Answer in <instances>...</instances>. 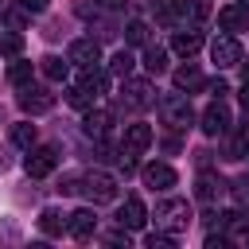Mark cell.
I'll list each match as a JSON object with an SVG mask.
<instances>
[{
    "instance_id": "cell-1",
    "label": "cell",
    "mask_w": 249,
    "mask_h": 249,
    "mask_svg": "<svg viewBox=\"0 0 249 249\" xmlns=\"http://www.w3.org/2000/svg\"><path fill=\"white\" fill-rule=\"evenodd\" d=\"M156 226H160L163 233L179 237V233L191 226V206H187L183 198H163V202L156 206Z\"/></svg>"
},
{
    "instance_id": "cell-2",
    "label": "cell",
    "mask_w": 249,
    "mask_h": 249,
    "mask_svg": "<svg viewBox=\"0 0 249 249\" xmlns=\"http://www.w3.org/2000/svg\"><path fill=\"white\" fill-rule=\"evenodd\" d=\"M160 117H163V124H167V128H175V132H183V128H191V124H195V109H191V101H187V93H183V89L160 101Z\"/></svg>"
},
{
    "instance_id": "cell-3",
    "label": "cell",
    "mask_w": 249,
    "mask_h": 249,
    "mask_svg": "<svg viewBox=\"0 0 249 249\" xmlns=\"http://www.w3.org/2000/svg\"><path fill=\"white\" fill-rule=\"evenodd\" d=\"M78 191H82L89 202H113V198H117V179L105 175V171H89L86 179H78Z\"/></svg>"
},
{
    "instance_id": "cell-4",
    "label": "cell",
    "mask_w": 249,
    "mask_h": 249,
    "mask_svg": "<svg viewBox=\"0 0 249 249\" xmlns=\"http://www.w3.org/2000/svg\"><path fill=\"white\" fill-rule=\"evenodd\" d=\"M163 19H183L187 27H198L206 16H210V4L206 0H175L171 8H160Z\"/></svg>"
},
{
    "instance_id": "cell-5",
    "label": "cell",
    "mask_w": 249,
    "mask_h": 249,
    "mask_svg": "<svg viewBox=\"0 0 249 249\" xmlns=\"http://www.w3.org/2000/svg\"><path fill=\"white\" fill-rule=\"evenodd\" d=\"M54 163H58V152H54L51 144H39V148L31 144V152H27V163H23V167H27V175H31V179H43V175H51V171H54Z\"/></svg>"
},
{
    "instance_id": "cell-6",
    "label": "cell",
    "mask_w": 249,
    "mask_h": 249,
    "mask_svg": "<svg viewBox=\"0 0 249 249\" xmlns=\"http://www.w3.org/2000/svg\"><path fill=\"white\" fill-rule=\"evenodd\" d=\"M198 121H202V132H206V136H222V132L230 128V109L222 105V97H214V101L202 109Z\"/></svg>"
},
{
    "instance_id": "cell-7",
    "label": "cell",
    "mask_w": 249,
    "mask_h": 249,
    "mask_svg": "<svg viewBox=\"0 0 249 249\" xmlns=\"http://www.w3.org/2000/svg\"><path fill=\"white\" fill-rule=\"evenodd\" d=\"M66 58H70L74 66H82V70H86V66H97V62H101V43H97V39H74L70 51H66Z\"/></svg>"
},
{
    "instance_id": "cell-8",
    "label": "cell",
    "mask_w": 249,
    "mask_h": 249,
    "mask_svg": "<svg viewBox=\"0 0 249 249\" xmlns=\"http://www.w3.org/2000/svg\"><path fill=\"white\" fill-rule=\"evenodd\" d=\"M210 58L226 70V66H237L241 62V43L233 39V35H218L214 43H210Z\"/></svg>"
},
{
    "instance_id": "cell-9",
    "label": "cell",
    "mask_w": 249,
    "mask_h": 249,
    "mask_svg": "<svg viewBox=\"0 0 249 249\" xmlns=\"http://www.w3.org/2000/svg\"><path fill=\"white\" fill-rule=\"evenodd\" d=\"M152 101H156V93H152V82H144V78H136V82H124L121 105H128V109H148Z\"/></svg>"
},
{
    "instance_id": "cell-10",
    "label": "cell",
    "mask_w": 249,
    "mask_h": 249,
    "mask_svg": "<svg viewBox=\"0 0 249 249\" xmlns=\"http://www.w3.org/2000/svg\"><path fill=\"white\" fill-rule=\"evenodd\" d=\"M51 105H54V93H51V89H43V86H23V93H19V109H23V113L35 117V113H47Z\"/></svg>"
},
{
    "instance_id": "cell-11",
    "label": "cell",
    "mask_w": 249,
    "mask_h": 249,
    "mask_svg": "<svg viewBox=\"0 0 249 249\" xmlns=\"http://www.w3.org/2000/svg\"><path fill=\"white\" fill-rule=\"evenodd\" d=\"M66 230H70L78 241H89V237H93V230H97V218H93V210H74V214L66 218Z\"/></svg>"
},
{
    "instance_id": "cell-12",
    "label": "cell",
    "mask_w": 249,
    "mask_h": 249,
    "mask_svg": "<svg viewBox=\"0 0 249 249\" xmlns=\"http://www.w3.org/2000/svg\"><path fill=\"white\" fill-rule=\"evenodd\" d=\"M82 128H86V136H97V140H101V136L113 128V113H109V109H93V105H89V113H86Z\"/></svg>"
},
{
    "instance_id": "cell-13",
    "label": "cell",
    "mask_w": 249,
    "mask_h": 249,
    "mask_svg": "<svg viewBox=\"0 0 249 249\" xmlns=\"http://www.w3.org/2000/svg\"><path fill=\"white\" fill-rule=\"evenodd\" d=\"M144 183H148L152 191H167V187H175V167H167V163H148V167H144Z\"/></svg>"
},
{
    "instance_id": "cell-14",
    "label": "cell",
    "mask_w": 249,
    "mask_h": 249,
    "mask_svg": "<svg viewBox=\"0 0 249 249\" xmlns=\"http://www.w3.org/2000/svg\"><path fill=\"white\" fill-rule=\"evenodd\" d=\"M117 222L124 226V230H140L144 222H148V214H144V202L132 195V198H124V206H121V214H117Z\"/></svg>"
},
{
    "instance_id": "cell-15",
    "label": "cell",
    "mask_w": 249,
    "mask_h": 249,
    "mask_svg": "<svg viewBox=\"0 0 249 249\" xmlns=\"http://www.w3.org/2000/svg\"><path fill=\"white\" fill-rule=\"evenodd\" d=\"M198 47H202V31H195V27L175 31V39H171V51H175V54H183V58H191Z\"/></svg>"
},
{
    "instance_id": "cell-16",
    "label": "cell",
    "mask_w": 249,
    "mask_h": 249,
    "mask_svg": "<svg viewBox=\"0 0 249 249\" xmlns=\"http://www.w3.org/2000/svg\"><path fill=\"white\" fill-rule=\"evenodd\" d=\"M152 144V128L148 124H128L124 128V152H144Z\"/></svg>"
},
{
    "instance_id": "cell-17",
    "label": "cell",
    "mask_w": 249,
    "mask_h": 249,
    "mask_svg": "<svg viewBox=\"0 0 249 249\" xmlns=\"http://www.w3.org/2000/svg\"><path fill=\"white\" fill-rule=\"evenodd\" d=\"M171 78H175V89H187V93L206 86V82H202V74H198V66H191V62H187V66H179Z\"/></svg>"
},
{
    "instance_id": "cell-18",
    "label": "cell",
    "mask_w": 249,
    "mask_h": 249,
    "mask_svg": "<svg viewBox=\"0 0 249 249\" xmlns=\"http://www.w3.org/2000/svg\"><path fill=\"white\" fill-rule=\"evenodd\" d=\"M78 86H82V89H86V93L97 101V97L109 89V78H105V74H97L93 66H86V74H82V82H78Z\"/></svg>"
},
{
    "instance_id": "cell-19",
    "label": "cell",
    "mask_w": 249,
    "mask_h": 249,
    "mask_svg": "<svg viewBox=\"0 0 249 249\" xmlns=\"http://www.w3.org/2000/svg\"><path fill=\"white\" fill-rule=\"evenodd\" d=\"M222 187H226V183H222L214 171H202V175H198V191H195V195H198L202 202H214V198L222 195Z\"/></svg>"
},
{
    "instance_id": "cell-20",
    "label": "cell",
    "mask_w": 249,
    "mask_h": 249,
    "mask_svg": "<svg viewBox=\"0 0 249 249\" xmlns=\"http://www.w3.org/2000/svg\"><path fill=\"white\" fill-rule=\"evenodd\" d=\"M218 23H222L226 31H241V27H245V8H241V4L222 8V12H218Z\"/></svg>"
},
{
    "instance_id": "cell-21",
    "label": "cell",
    "mask_w": 249,
    "mask_h": 249,
    "mask_svg": "<svg viewBox=\"0 0 249 249\" xmlns=\"http://www.w3.org/2000/svg\"><path fill=\"white\" fill-rule=\"evenodd\" d=\"M39 70H43V78H51V82H66V74H70V62H62V58L47 54V58L39 62Z\"/></svg>"
},
{
    "instance_id": "cell-22",
    "label": "cell",
    "mask_w": 249,
    "mask_h": 249,
    "mask_svg": "<svg viewBox=\"0 0 249 249\" xmlns=\"http://www.w3.org/2000/svg\"><path fill=\"white\" fill-rule=\"evenodd\" d=\"M39 230H43L47 237H58V233L66 230V214H58V210H43V214H39Z\"/></svg>"
},
{
    "instance_id": "cell-23",
    "label": "cell",
    "mask_w": 249,
    "mask_h": 249,
    "mask_svg": "<svg viewBox=\"0 0 249 249\" xmlns=\"http://www.w3.org/2000/svg\"><path fill=\"white\" fill-rule=\"evenodd\" d=\"M144 70L148 74H163L167 70V51L163 47H148L144 51Z\"/></svg>"
},
{
    "instance_id": "cell-24",
    "label": "cell",
    "mask_w": 249,
    "mask_h": 249,
    "mask_svg": "<svg viewBox=\"0 0 249 249\" xmlns=\"http://www.w3.org/2000/svg\"><path fill=\"white\" fill-rule=\"evenodd\" d=\"M31 74H35V66L23 62V58H16V62L8 66V82H12V86H31Z\"/></svg>"
},
{
    "instance_id": "cell-25",
    "label": "cell",
    "mask_w": 249,
    "mask_h": 249,
    "mask_svg": "<svg viewBox=\"0 0 249 249\" xmlns=\"http://www.w3.org/2000/svg\"><path fill=\"white\" fill-rule=\"evenodd\" d=\"M132 66H136V58H132L128 51H117V54L109 58V74H117V78H128Z\"/></svg>"
},
{
    "instance_id": "cell-26",
    "label": "cell",
    "mask_w": 249,
    "mask_h": 249,
    "mask_svg": "<svg viewBox=\"0 0 249 249\" xmlns=\"http://www.w3.org/2000/svg\"><path fill=\"white\" fill-rule=\"evenodd\" d=\"M12 144L31 148V144H35V124H27V121H23V124H16V128H12Z\"/></svg>"
},
{
    "instance_id": "cell-27",
    "label": "cell",
    "mask_w": 249,
    "mask_h": 249,
    "mask_svg": "<svg viewBox=\"0 0 249 249\" xmlns=\"http://www.w3.org/2000/svg\"><path fill=\"white\" fill-rule=\"evenodd\" d=\"M124 39H128V43H136V47H140V43H148V23H144V19H132V23L124 27Z\"/></svg>"
},
{
    "instance_id": "cell-28",
    "label": "cell",
    "mask_w": 249,
    "mask_h": 249,
    "mask_svg": "<svg viewBox=\"0 0 249 249\" xmlns=\"http://www.w3.org/2000/svg\"><path fill=\"white\" fill-rule=\"evenodd\" d=\"M0 51H4L8 58H19V51H23V39H19V35H0Z\"/></svg>"
},
{
    "instance_id": "cell-29",
    "label": "cell",
    "mask_w": 249,
    "mask_h": 249,
    "mask_svg": "<svg viewBox=\"0 0 249 249\" xmlns=\"http://www.w3.org/2000/svg\"><path fill=\"white\" fill-rule=\"evenodd\" d=\"M66 101H70L74 109H89V105H93V97H89V93H86L82 86H70V93H66Z\"/></svg>"
},
{
    "instance_id": "cell-30",
    "label": "cell",
    "mask_w": 249,
    "mask_h": 249,
    "mask_svg": "<svg viewBox=\"0 0 249 249\" xmlns=\"http://www.w3.org/2000/svg\"><path fill=\"white\" fill-rule=\"evenodd\" d=\"M144 245H148V249H175V237H171V233H148Z\"/></svg>"
},
{
    "instance_id": "cell-31",
    "label": "cell",
    "mask_w": 249,
    "mask_h": 249,
    "mask_svg": "<svg viewBox=\"0 0 249 249\" xmlns=\"http://www.w3.org/2000/svg\"><path fill=\"white\" fill-rule=\"evenodd\" d=\"M233 198H237V206H241V210H249V179H237Z\"/></svg>"
},
{
    "instance_id": "cell-32",
    "label": "cell",
    "mask_w": 249,
    "mask_h": 249,
    "mask_svg": "<svg viewBox=\"0 0 249 249\" xmlns=\"http://www.w3.org/2000/svg\"><path fill=\"white\" fill-rule=\"evenodd\" d=\"M206 89H210L214 97H226V93H230V82H226V78H214V82H206Z\"/></svg>"
},
{
    "instance_id": "cell-33",
    "label": "cell",
    "mask_w": 249,
    "mask_h": 249,
    "mask_svg": "<svg viewBox=\"0 0 249 249\" xmlns=\"http://www.w3.org/2000/svg\"><path fill=\"white\" fill-rule=\"evenodd\" d=\"M4 19H8V27H12V31H19V27H23V12H16V8H12Z\"/></svg>"
},
{
    "instance_id": "cell-34",
    "label": "cell",
    "mask_w": 249,
    "mask_h": 249,
    "mask_svg": "<svg viewBox=\"0 0 249 249\" xmlns=\"http://www.w3.org/2000/svg\"><path fill=\"white\" fill-rule=\"evenodd\" d=\"M19 4H23V12H43L51 0H19Z\"/></svg>"
},
{
    "instance_id": "cell-35",
    "label": "cell",
    "mask_w": 249,
    "mask_h": 249,
    "mask_svg": "<svg viewBox=\"0 0 249 249\" xmlns=\"http://www.w3.org/2000/svg\"><path fill=\"white\" fill-rule=\"evenodd\" d=\"M237 97H241V105H245V113H249V78H245V86H241V93H237Z\"/></svg>"
},
{
    "instance_id": "cell-36",
    "label": "cell",
    "mask_w": 249,
    "mask_h": 249,
    "mask_svg": "<svg viewBox=\"0 0 249 249\" xmlns=\"http://www.w3.org/2000/svg\"><path fill=\"white\" fill-rule=\"evenodd\" d=\"M101 4H105V8H121L124 0H101Z\"/></svg>"
},
{
    "instance_id": "cell-37",
    "label": "cell",
    "mask_w": 249,
    "mask_h": 249,
    "mask_svg": "<svg viewBox=\"0 0 249 249\" xmlns=\"http://www.w3.org/2000/svg\"><path fill=\"white\" fill-rule=\"evenodd\" d=\"M237 4H241V8H249V0H237Z\"/></svg>"
},
{
    "instance_id": "cell-38",
    "label": "cell",
    "mask_w": 249,
    "mask_h": 249,
    "mask_svg": "<svg viewBox=\"0 0 249 249\" xmlns=\"http://www.w3.org/2000/svg\"><path fill=\"white\" fill-rule=\"evenodd\" d=\"M0 4H4V0H0Z\"/></svg>"
}]
</instances>
